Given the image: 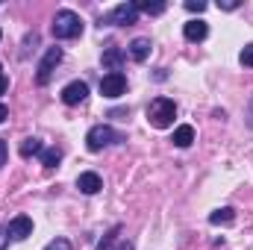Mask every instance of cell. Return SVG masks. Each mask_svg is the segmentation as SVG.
<instances>
[{
    "mask_svg": "<svg viewBox=\"0 0 253 250\" xmlns=\"http://www.w3.org/2000/svg\"><path fill=\"white\" fill-rule=\"evenodd\" d=\"M174 118H177V103L171 97H153L150 100V106H147V121H150V126L168 129V126L174 124Z\"/></svg>",
    "mask_w": 253,
    "mask_h": 250,
    "instance_id": "obj_1",
    "label": "cell"
},
{
    "mask_svg": "<svg viewBox=\"0 0 253 250\" xmlns=\"http://www.w3.org/2000/svg\"><path fill=\"white\" fill-rule=\"evenodd\" d=\"M124 141V135L121 132H115L109 124H97L88 129V135H85V147L91 150V153H100L103 147H109V144H121Z\"/></svg>",
    "mask_w": 253,
    "mask_h": 250,
    "instance_id": "obj_2",
    "label": "cell"
},
{
    "mask_svg": "<svg viewBox=\"0 0 253 250\" xmlns=\"http://www.w3.org/2000/svg\"><path fill=\"white\" fill-rule=\"evenodd\" d=\"M53 36L56 39H77V36H83V18L77 12H71V9L56 12V18H53Z\"/></svg>",
    "mask_w": 253,
    "mask_h": 250,
    "instance_id": "obj_3",
    "label": "cell"
},
{
    "mask_svg": "<svg viewBox=\"0 0 253 250\" xmlns=\"http://www.w3.org/2000/svg\"><path fill=\"white\" fill-rule=\"evenodd\" d=\"M59 62H62V47H47L44 59L39 62V74H36V83H39V85H47Z\"/></svg>",
    "mask_w": 253,
    "mask_h": 250,
    "instance_id": "obj_4",
    "label": "cell"
},
{
    "mask_svg": "<svg viewBox=\"0 0 253 250\" xmlns=\"http://www.w3.org/2000/svg\"><path fill=\"white\" fill-rule=\"evenodd\" d=\"M135 21H138L135 3H118V6L106 15V24H112V27H129V24H135Z\"/></svg>",
    "mask_w": 253,
    "mask_h": 250,
    "instance_id": "obj_5",
    "label": "cell"
},
{
    "mask_svg": "<svg viewBox=\"0 0 253 250\" xmlns=\"http://www.w3.org/2000/svg\"><path fill=\"white\" fill-rule=\"evenodd\" d=\"M126 91V77L121 74V71H112V74H106L103 80H100V94L103 97H121Z\"/></svg>",
    "mask_w": 253,
    "mask_h": 250,
    "instance_id": "obj_6",
    "label": "cell"
},
{
    "mask_svg": "<svg viewBox=\"0 0 253 250\" xmlns=\"http://www.w3.org/2000/svg\"><path fill=\"white\" fill-rule=\"evenodd\" d=\"M88 97V85L83 83V80H74V83H68L62 88V103L65 106H77V103H83Z\"/></svg>",
    "mask_w": 253,
    "mask_h": 250,
    "instance_id": "obj_7",
    "label": "cell"
},
{
    "mask_svg": "<svg viewBox=\"0 0 253 250\" xmlns=\"http://www.w3.org/2000/svg\"><path fill=\"white\" fill-rule=\"evenodd\" d=\"M9 239H15V242H24V239H30L33 236V221L27 218V215H18V218H12L9 221Z\"/></svg>",
    "mask_w": 253,
    "mask_h": 250,
    "instance_id": "obj_8",
    "label": "cell"
},
{
    "mask_svg": "<svg viewBox=\"0 0 253 250\" xmlns=\"http://www.w3.org/2000/svg\"><path fill=\"white\" fill-rule=\"evenodd\" d=\"M77 188H80L83 194H97V191L103 188V180H100L94 171H83V174L77 177Z\"/></svg>",
    "mask_w": 253,
    "mask_h": 250,
    "instance_id": "obj_9",
    "label": "cell"
},
{
    "mask_svg": "<svg viewBox=\"0 0 253 250\" xmlns=\"http://www.w3.org/2000/svg\"><path fill=\"white\" fill-rule=\"evenodd\" d=\"M183 36H186L189 42H203V39L209 36V27H206V21H189V24L183 27Z\"/></svg>",
    "mask_w": 253,
    "mask_h": 250,
    "instance_id": "obj_10",
    "label": "cell"
},
{
    "mask_svg": "<svg viewBox=\"0 0 253 250\" xmlns=\"http://www.w3.org/2000/svg\"><path fill=\"white\" fill-rule=\"evenodd\" d=\"M103 65L109 68V74H112V71H121V65H124V50H121V47H106V50H103Z\"/></svg>",
    "mask_w": 253,
    "mask_h": 250,
    "instance_id": "obj_11",
    "label": "cell"
},
{
    "mask_svg": "<svg viewBox=\"0 0 253 250\" xmlns=\"http://www.w3.org/2000/svg\"><path fill=\"white\" fill-rule=\"evenodd\" d=\"M150 47H153L150 39H135V42L129 44V56H132L135 62H144V59L150 56Z\"/></svg>",
    "mask_w": 253,
    "mask_h": 250,
    "instance_id": "obj_12",
    "label": "cell"
},
{
    "mask_svg": "<svg viewBox=\"0 0 253 250\" xmlns=\"http://www.w3.org/2000/svg\"><path fill=\"white\" fill-rule=\"evenodd\" d=\"M177 147H191V141H194V126L189 124H183V126H177L174 129V138H171Z\"/></svg>",
    "mask_w": 253,
    "mask_h": 250,
    "instance_id": "obj_13",
    "label": "cell"
},
{
    "mask_svg": "<svg viewBox=\"0 0 253 250\" xmlns=\"http://www.w3.org/2000/svg\"><path fill=\"white\" fill-rule=\"evenodd\" d=\"M42 150H44V144H42L39 138H24L21 147H18V153H21L24 159H30V156H42Z\"/></svg>",
    "mask_w": 253,
    "mask_h": 250,
    "instance_id": "obj_14",
    "label": "cell"
},
{
    "mask_svg": "<svg viewBox=\"0 0 253 250\" xmlns=\"http://www.w3.org/2000/svg\"><path fill=\"white\" fill-rule=\"evenodd\" d=\"M233 221H236V209H233V206L215 209V212L209 215V224H215V227H218V224H233Z\"/></svg>",
    "mask_w": 253,
    "mask_h": 250,
    "instance_id": "obj_15",
    "label": "cell"
},
{
    "mask_svg": "<svg viewBox=\"0 0 253 250\" xmlns=\"http://www.w3.org/2000/svg\"><path fill=\"white\" fill-rule=\"evenodd\" d=\"M42 162H44V168H56V165L62 162V150H59V147H47V150H42Z\"/></svg>",
    "mask_w": 253,
    "mask_h": 250,
    "instance_id": "obj_16",
    "label": "cell"
},
{
    "mask_svg": "<svg viewBox=\"0 0 253 250\" xmlns=\"http://www.w3.org/2000/svg\"><path fill=\"white\" fill-rule=\"evenodd\" d=\"M138 12H147V15H162L165 12V3H150V0H138L135 3Z\"/></svg>",
    "mask_w": 253,
    "mask_h": 250,
    "instance_id": "obj_17",
    "label": "cell"
},
{
    "mask_svg": "<svg viewBox=\"0 0 253 250\" xmlns=\"http://www.w3.org/2000/svg\"><path fill=\"white\" fill-rule=\"evenodd\" d=\"M118 233H121V227H112V230L103 236V242H100V248H97V250H112V245L118 242Z\"/></svg>",
    "mask_w": 253,
    "mask_h": 250,
    "instance_id": "obj_18",
    "label": "cell"
},
{
    "mask_svg": "<svg viewBox=\"0 0 253 250\" xmlns=\"http://www.w3.org/2000/svg\"><path fill=\"white\" fill-rule=\"evenodd\" d=\"M239 62L245 65V68H253V42L251 44H245V50L239 53Z\"/></svg>",
    "mask_w": 253,
    "mask_h": 250,
    "instance_id": "obj_19",
    "label": "cell"
},
{
    "mask_svg": "<svg viewBox=\"0 0 253 250\" xmlns=\"http://www.w3.org/2000/svg\"><path fill=\"white\" fill-rule=\"evenodd\" d=\"M44 250H71V242H68V239H53Z\"/></svg>",
    "mask_w": 253,
    "mask_h": 250,
    "instance_id": "obj_20",
    "label": "cell"
},
{
    "mask_svg": "<svg viewBox=\"0 0 253 250\" xmlns=\"http://www.w3.org/2000/svg\"><path fill=\"white\" fill-rule=\"evenodd\" d=\"M186 9H189V12H203L206 3H203V0H186Z\"/></svg>",
    "mask_w": 253,
    "mask_h": 250,
    "instance_id": "obj_21",
    "label": "cell"
},
{
    "mask_svg": "<svg viewBox=\"0 0 253 250\" xmlns=\"http://www.w3.org/2000/svg\"><path fill=\"white\" fill-rule=\"evenodd\" d=\"M218 9H224V12H233V9H239V0H218Z\"/></svg>",
    "mask_w": 253,
    "mask_h": 250,
    "instance_id": "obj_22",
    "label": "cell"
},
{
    "mask_svg": "<svg viewBox=\"0 0 253 250\" xmlns=\"http://www.w3.org/2000/svg\"><path fill=\"white\" fill-rule=\"evenodd\" d=\"M9 248V230L6 227H0V250Z\"/></svg>",
    "mask_w": 253,
    "mask_h": 250,
    "instance_id": "obj_23",
    "label": "cell"
},
{
    "mask_svg": "<svg viewBox=\"0 0 253 250\" xmlns=\"http://www.w3.org/2000/svg\"><path fill=\"white\" fill-rule=\"evenodd\" d=\"M6 153H9V150H6V141H3V138H0V168H3V165H6Z\"/></svg>",
    "mask_w": 253,
    "mask_h": 250,
    "instance_id": "obj_24",
    "label": "cell"
},
{
    "mask_svg": "<svg viewBox=\"0 0 253 250\" xmlns=\"http://www.w3.org/2000/svg\"><path fill=\"white\" fill-rule=\"evenodd\" d=\"M112 250H132V242L126 239V242H118V248H112Z\"/></svg>",
    "mask_w": 253,
    "mask_h": 250,
    "instance_id": "obj_25",
    "label": "cell"
},
{
    "mask_svg": "<svg viewBox=\"0 0 253 250\" xmlns=\"http://www.w3.org/2000/svg\"><path fill=\"white\" fill-rule=\"evenodd\" d=\"M6 88H9V80H6V77H3V74H0V94H3V91H6Z\"/></svg>",
    "mask_w": 253,
    "mask_h": 250,
    "instance_id": "obj_26",
    "label": "cell"
},
{
    "mask_svg": "<svg viewBox=\"0 0 253 250\" xmlns=\"http://www.w3.org/2000/svg\"><path fill=\"white\" fill-rule=\"evenodd\" d=\"M6 115H9V109H6V106H3V103H0V124H3V121H6Z\"/></svg>",
    "mask_w": 253,
    "mask_h": 250,
    "instance_id": "obj_27",
    "label": "cell"
},
{
    "mask_svg": "<svg viewBox=\"0 0 253 250\" xmlns=\"http://www.w3.org/2000/svg\"><path fill=\"white\" fill-rule=\"evenodd\" d=\"M251 126H253V100H251Z\"/></svg>",
    "mask_w": 253,
    "mask_h": 250,
    "instance_id": "obj_28",
    "label": "cell"
},
{
    "mask_svg": "<svg viewBox=\"0 0 253 250\" xmlns=\"http://www.w3.org/2000/svg\"><path fill=\"white\" fill-rule=\"evenodd\" d=\"M0 36H3V33H0Z\"/></svg>",
    "mask_w": 253,
    "mask_h": 250,
    "instance_id": "obj_29",
    "label": "cell"
}]
</instances>
